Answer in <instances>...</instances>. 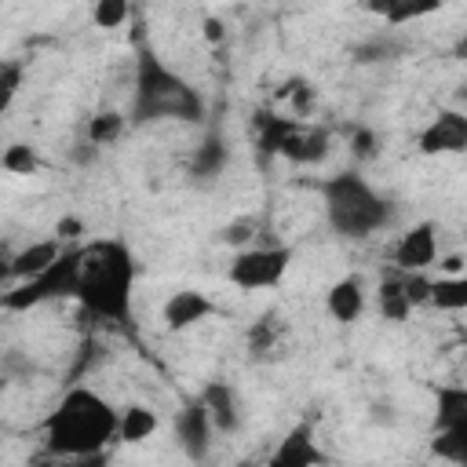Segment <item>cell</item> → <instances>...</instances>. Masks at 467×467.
Listing matches in <instances>:
<instances>
[{
    "instance_id": "e575fe53",
    "label": "cell",
    "mask_w": 467,
    "mask_h": 467,
    "mask_svg": "<svg viewBox=\"0 0 467 467\" xmlns=\"http://www.w3.org/2000/svg\"><path fill=\"white\" fill-rule=\"evenodd\" d=\"M460 55H463V58H467V40H463V44H460Z\"/></svg>"
},
{
    "instance_id": "277c9868",
    "label": "cell",
    "mask_w": 467,
    "mask_h": 467,
    "mask_svg": "<svg viewBox=\"0 0 467 467\" xmlns=\"http://www.w3.org/2000/svg\"><path fill=\"white\" fill-rule=\"evenodd\" d=\"M321 204H325L328 226L347 241H365L379 234L394 215L390 201L358 171L328 175L321 182Z\"/></svg>"
},
{
    "instance_id": "1f68e13d",
    "label": "cell",
    "mask_w": 467,
    "mask_h": 467,
    "mask_svg": "<svg viewBox=\"0 0 467 467\" xmlns=\"http://www.w3.org/2000/svg\"><path fill=\"white\" fill-rule=\"evenodd\" d=\"M354 153L358 157H372V131L368 128H358L354 131Z\"/></svg>"
},
{
    "instance_id": "3957f363",
    "label": "cell",
    "mask_w": 467,
    "mask_h": 467,
    "mask_svg": "<svg viewBox=\"0 0 467 467\" xmlns=\"http://www.w3.org/2000/svg\"><path fill=\"white\" fill-rule=\"evenodd\" d=\"M204 102L197 88L175 73L153 47H139L135 58V91H131V120L153 124V120H201Z\"/></svg>"
},
{
    "instance_id": "ffe728a7",
    "label": "cell",
    "mask_w": 467,
    "mask_h": 467,
    "mask_svg": "<svg viewBox=\"0 0 467 467\" xmlns=\"http://www.w3.org/2000/svg\"><path fill=\"white\" fill-rule=\"evenodd\" d=\"M296 128H299V120H296V117L259 113V150H263V153H281Z\"/></svg>"
},
{
    "instance_id": "ba28073f",
    "label": "cell",
    "mask_w": 467,
    "mask_h": 467,
    "mask_svg": "<svg viewBox=\"0 0 467 467\" xmlns=\"http://www.w3.org/2000/svg\"><path fill=\"white\" fill-rule=\"evenodd\" d=\"M434 259H438V226L431 219L412 223L390 248V266L401 274H427Z\"/></svg>"
},
{
    "instance_id": "8fae6325",
    "label": "cell",
    "mask_w": 467,
    "mask_h": 467,
    "mask_svg": "<svg viewBox=\"0 0 467 467\" xmlns=\"http://www.w3.org/2000/svg\"><path fill=\"white\" fill-rule=\"evenodd\" d=\"M365 303H368V288H365L361 274H343L325 292V310L336 325H354L365 314Z\"/></svg>"
},
{
    "instance_id": "ac0fdd59",
    "label": "cell",
    "mask_w": 467,
    "mask_h": 467,
    "mask_svg": "<svg viewBox=\"0 0 467 467\" xmlns=\"http://www.w3.org/2000/svg\"><path fill=\"white\" fill-rule=\"evenodd\" d=\"M157 412L150 409V405H139V401H131V405H124L120 409V445H139V441H146V438H153L157 434Z\"/></svg>"
},
{
    "instance_id": "9a60e30c",
    "label": "cell",
    "mask_w": 467,
    "mask_h": 467,
    "mask_svg": "<svg viewBox=\"0 0 467 467\" xmlns=\"http://www.w3.org/2000/svg\"><path fill=\"white\" fill-rule=\"evenodd\" d=\"M376 310H379V317H383V321H390V325L409 321V314L416 310V306L409 303V292H405V274H401V270H394V266H390V274L379 281V292H376Z\"/></svg>"
},
{
    "instance_id": "30bf717a",
    "label": "cell",
    "mask_w": 467,
    "mask_h": 467,
    "mask_svg": "<svg viewBox=\"0 0 467 467\" xmlns=\"http://www.w3.org/2000/svg\"><path fill=\"white\" fill-rule=\"evenodd\" d=\"M325 463V449L314 438V423H296L281 434V441L274 445V452L263 460V467H321Z\"/></svg>"
},
{
    "instance_id": "7c38bea8",
    "label": "cell",
    "mask_w": 467,
    "mask_h": 467,
    "mask_svg": "<svg viewBox=\"0 0 467 467\" xmlns=\"http://www.w3.org/2000/svg\"><path fill=\"white\" fill-rule=\"evenodd\" d=\"M212 314H215V303L197 288H179L161 306V321H164L168 332H186V328H193L197 321H204Z\"/></svg>"
},
{
    "instance_id": "7a4b0ae2",
    "label": "cell",
    "mask_w": 467,
    "mask_h": 467,
    "mask_svg": "<svg viewBox=\"0 0 467 467\" xmlns=\"http://www.w3.org/2000/svg\"><path fill=\"white\" fill-rule=\"evenodd\" d=\"M135 277H139V263L128 241L120 237L88 241L84 263H80L77 303L106 325H128L131 306H135Z\"/></svg>"
},
{
    "instance_id": "484cf974",
    "label": "cell",
    "mask_w": 467,
    "mask_h": 467,
    "mask_svg": "<svg viewBox=\"0 0 467 467\" xmlns=\"http://www.w3.org/2000/svg\"><path fill=\"white\" fill-rule=\"evenodd\" d=\"M223 161H226L223 142L219 139H208V142H201V150L193 157V175H215L223 168Z\"/></svg>"
},
{
    "instance_id": "52a82bcc",
    "label": "cell",
    "mask_w": 467,
    "mask_h": 467,
    "mask_svg": "<svg viewBox=\"0 0 467 467\" xmlns=\"http://www.w3.org/2000/svg\"><path fill=\"white\" fill-rule=\"evenodd\" d=\"M416 146L423 157H449V153H467V109L445 106L438 109L416 135Z\"/></svg>"
},
{
    "instance_id": "d6a6232c",
    "label": "cell",
    "mask_w": 467,
    "mask_h": 467,
    "mask_svg": "<svg viewBox=\"0 0 467 467\" xmlns=\"http://www.w3.org/2000/svg\"><path fill=\"white\" fill-rule=\"evenodd\" d=\"M234 467H263V463H259V460H237Z\"/></svg>"
},
{
    "instance_id": "44dd1931",
    "label": "cell",
    "mask_w": 467,
    "mask_h": 467,
    "mask_svg": "<svg viewBox=\"0 0 467 467\" xmlns=\"http://www.w3.org/2000/svg\"><path fill=\"white\" fill-rule=\"evenodd\" d=\"M431 456L449 467H467V431H434L431 434Z\"/></svg>"
},
{
    "instance_id": "4fadbf2b",
    "label": "cell",
    "mask_w": 467,
    "mask_h": 467,
    "mask_svg": "<svg viewBox=\"0 0 467 467\" xmlns=\"http://www.w3.org/2000/svg\"><path fill=\"white\" fill-rule=\"evenodd\" d=\"M66 252V244L58 241V237H44V241H33V244H26L22 252H15L11 259H7V266H4V274L18 285V281H33L36 274H44L58 255Z\"/></svg>"
},
{
    "instance_id": "cb8c5ba5",
    "label": "cell",
    "mask_w": 467,
    "mask_h": 467,
    "mask_svg": "<svg viewBox=\"0 0 467 467\" xmlns=\"http://www.w3.org/2000/svg\"><path fill=\"white\" fill-rule=\"evenodd\" d=\"M128 18H131L128 0H99V4L91 7V22H95L99 29H120Z\"/></svg>"
},
{
    "instance_id": "603a6c76",
    "label": "cell",
    "mask_w": 467,
    "mask_h": 467,
    "mask_svg": "<svg viewBox=\"0 0 467 467\" xmlns=\"http://www.w3.org/2000/svg\"><path fill=\"white\" fill-rule=\"evenodd\" d=\"M0 164H4V171H11V175H33V171L40 168V157H36L26 142H11V146L0 153Z\"/></svg>"
},
{
    "instance_id": "d6986e66",
    "label": "cell",
    "mask_w": 467,
    "mask_h": 467,
    "mask_svg": "<svg viewBox=\"0 0 467 467\" xmlns=\"http://www.w3.org/2000/svg\"><path fill=\"white\" fill-rule=\"evenodd\" d=\"M431 306L445 314L467 310V274H445L431 281Z\"/></svg>"
},
{
    "instance_id": "83f0119b",
    "label": "cell",
    "mask_w": 467,
    "mask_h": 467,
    "mask_svg": "<svg viewBox=\"0 0 467 467\" xmlns=\"http://www.w3.org/2000/svg\"><path fill=\"white\" fill-rule=\"evenodd\" d=\"M431 281L427 274H405V292H409V303L412 306H431Z\"/></svg>"
},
{
    "instance_id": "7402d4cb",
    "label": "cell",
    "mask_w": 467,
    "mask_h": 467,
    "mask_svg": "<svg viewBox=\"0 0 467 467\" xmlns=\"http://www.w3.org/2000/svg\"><path fill=\"white\" fill-rule=\"evenodd\" d=\"M120 131H124V117L113 113V109H106V113H99V117L88 120V142H95L99 150L109 146V142H117Z\"/></svg>"
},
{
    "instance_id": "f1b7e54d",
    "label": "cell",
    "mask_w": 467,
    "mask_h": 467,
    "mask_svg": "<svg viewBox=\"0 0 467 467\" xmlns=\"http://www.w3.org/2000/svg\"><path fill=\"white\" fill-rule=\"evenodd\" d=\"M51 467H109V452H91V456H66V460H51Z\"/></svg>"
},
{
    "instance_id": "4316f807",
    "label": "cell",
    "mask_w": 467,
    "mask_h": 467,
    "mask_svg": "<svg viewBox=\"0 0 467 467\" xmlns=\"http://www.w3.org/2000/svg\"><path fill=\"white\" fill-rule=\"evenodd\" d=\"M18 80H22V66L18 62H4V69H0V109H7L11 99L18 95Z\"/></svg>"
},
{
    "instance_id": "e0dca14e",
    "label": "cell",
    "mask_w": 467,
    "mask_h": 467,
    "mask_svg": "<svg viewBox=\"0 0 467 467\" xmlns=\"http://www.w3.org/2000/svg\"><path fill=\"white\" fill-rule=\"evenodd\" d=\"M325 153H328V131H321V128H303V124L292 131V139H288L285 150H281V157H288L292 164H317Z\"/></svg>"
},
{
    "instance_id": "d4e9b609",
    "label": "cell",
    "mask_w": 467,
    "mask_h": 467,
    "mask_svg": "<svg viewBox=\"0 0 467 467\" xmlns=\"http://www.w3.org/2000/svg\"><path fill=\"white\" fill-rule=\"evenodd\" d=\"M376 11L387 18V26H405V22H412V18L434 15L438 4H383V7H376Z\"/></svg>"
},
{
    "instance_id": "5b68a950",
    "label": "cell",
    "mask_w": 467,
    "mask_h": 467,
    "mask_svg": "<svg viewBox=\"0 0 467 467\" xmlns=\"http://www.w3.org/2000/svg\"><path fill=\"white\" fill-rule=\"evenodd\" d=\"M80 263H84V244H66V252L33 281H18L4 292V310H33L51 299H77L80 285Z\"/></svg>"
},
{
    "instance_id": "9c48e42d",
    "label": "cell",
    "mask_w": 467,
    "mask_h": 467,
    "mask_svg": "<svg viewBox=\"0 0 467 467\" xmlns=\"http://www.w3.org/2000/svg\"><path fill=\"white\" fill-rule=\"evenodd\" d=\"M212 434H215V423H212V412L201 401V394L182 401V409L175 416V441H179V449L190 460H204L208 449H212Z\"/></svg>"
},
{
    "instance_id": "4dcf8cb0",
    "label": "cell",
    "mask_w": 467,
    "mask_h": 467,
    "mask_svg": "<svg viewBox=\"0 0 467 467\" xmlns=\"http://www.w3.org/2000/svg\"><path fill=\"white\" fill-rule=\"evenodd\" d=\"M248 230H252L248 223H230V226L223 230V241H226V244H244V241L252 237Z\"/></svg>"
},
{
    "instance_id": "2e32d148",
    "label": "cell",
    "mask_w": 467,
    "mask_h": 467,
    "mask_svg": "<svg viewBox=\"0 0 467 467\" xmlns=\"http://www.w3.org/2000/svg\"><path fill=\"white\" fill-rule=\"evenodd\" d=\"M201 401L208 405L215 431H234L237 427V394H234L230 383H223V379L204 383L201 387Z\"/></svg>"
},
{
    "instance_id": "8992f818",
    "label": "cell",
    "mask_w": 467,
    "mask_h": 467,
    "mask_svg": "<svg viewBox=\"0 0 467 467\" xmlns=\"http://www.w3.org/2000/svg\"><path fill=\"white\" fill-rule=\"evenodd\" d=\"M292 259H296V252L288 244H252L230 259L226 277L241 292H266L285 281Z\"/></svg>"
},
{
    "instance_id": "836d02e7",
    "label": "cell",
    "mask_w": 467,
    "mask_h": 467,
    "mask_svg": "<svg viewBox=\"0 0 467 467\" xmlns=\"http://www.w3.org/2000/svg\"><path fill=\"white\" fill-rule=\"evenodd\" d=\"M456 99H460V102H463V106H467V84H463V88H460V91H456Z\"/></svg>"
},
{
    "instance_id": "6da1fadb",
    "label": "cell",
    "mask_w": 467,
    "mask_h": 467,
    "mask_svg": "<svg viewBox=\"0 0 467 467\" xmlns=\"http://www.w3.org/2000/svg\"><path fill=\"white\" fill-rule=\"evenodd\" d=\"M44 452L55 460L109 452L120 441V412L91 387H69L40 423Z\"/></svg>"
},
{
    "instance_id": "5bb4252c",
    "label": "cell",
    "mask_w": 467,
    "mask_h": 467,
    "mask_svg": "<svg viewBox=\"0 0 467 467\" xmlns=\"http://www.w3.org/2000/svg\"><path fill=\"white\" fill-rule=\"evenodd\" d=\"M434 431H467V383H441L434 390Z\"/></svg>"
},
{
    "instance_id": "f546056e",
    "label": "cell",
    "mask_w": 467,
    "mask_h": 467,
    "mask_svg": "<svg viewBox=\"0 0 467 467\" xmlns=\"http://www.w3.org/2000/svg\"><path fill=\"white\" fill-rule=\"evenodd\" d=\"M80 234H84V223H80V219H73V215H66V219H58V223H55V237H58V241H73V244H77V237H80Z\"/></svg>"
}]
</instances>
